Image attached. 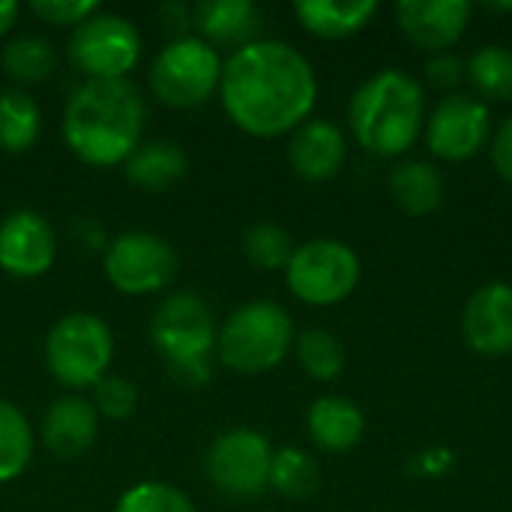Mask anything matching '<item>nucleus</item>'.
<instances>
[{
    "label": "nucleus",
    "mask_w": 512,
    "mask_h": 512,
    "mask_svg": "<svg viewBox=\"0 0 512 512\" xmlns=\"http://www.w3.org/2000/svg\"><path fill=\"white\" fill-rule=\"evenodd\" d=\"M219 99L246 135L279 138L309 120L318 75L300 48L282 39H255L225 60Z\"/></svg>",
    "instance_id": "f257e3e1"
},
{
    "label": "nucleus",
    "mask_w": 512,
    "mask_h": 512,
    "mask_svg": "<svg viewBox=\"0 0 512 512\" xmlns=\"http://www.w3.org/2000/svg\"><path fill=\"white\" fill-rule=\"evenodd\" d=\"M144 114L132 81H84L63 108V141L84 165L114 168L141 144Z\"/></svg>",
    "instance_id": "f03ea898"
},
{
    "label": "nucleus",
    "mask_w": 512,
    "mask_h": 512,
    "mask_svg": "<svg viewBox=\"0 0 512 512\" xmlns=\"http://www.w3.org/2000/svg\"><path fill=\"white\" fill-rule=\"evenodd\" d=\"M354 138L375 156H399L411 150L426 129V96L414 75L381 69L366 78L348 105Z\"/></svg>",
    "instance_id": "7ed1b4c3"
},
{
    "label": "nucleus",
    "mask_w": 512,
    "mask_h": 512,
    "mask_svg": "<svg viewBox=\"0 0 512 512\" xmlns=\"http://www.w3.org/2000/svg\"><path fill=\"white\" fill-rule=\"evenodd\" d=\"M294 348V321L273 300H252L234 309L216 333V357L240 375L276 369Z\"/></svg>",
    "instance_id": "20e7f679"
},
{
    "label": "nucleus",
    "mask_w": 512,
    "mask_h": 512,
    "mask_svg": "<svg viewBox=\"0 0 512 512\" xmlns=\"http://www.w3.org/2000/svg\"><path fill=\"white\" fill-rule=\"evenodd\" d=\"M114 336L108 324L90 312L60 318L45 339V366L66 390L96 387L111 366Z\"/></svg>",
    "instance_id": "39448f33"
},
{
    "label": "nucleus",
    "mask_w": 512,
    "mask_h": 512,
    "mask_svg": "<svg viewBox=\"0 0 512 512\" xmlns=\"http://www.w3.org/2000/svg\"><path fill=\"white\" fill-rule=\"evenodd\" d=\"M222 66L219 48L201 36L171 39L150 66V90L162 105L198 108L219 93Z\"/></svg>",
    "instance_id": "423d86ee"
},
{
    "label": "nucleus",
    "mask_w": 512,
    "mask_h": 512,
    "mask_svg": "<svg viewBox=\"0 0 512 512\" xmlns=\"http://www.w3.org/2000/svg\"><path fill=\"white\" fill-rule=\"evenodd\" d=\"M285 282L291 294L309 306H336L348 300L360 282L357 252L333 237H315L294 249Z\"/></svg>",
    "instance_id": "0eeeda50"
},
{
    "label": "nucleus",
    "mask_w": 512,
    "mask_h": 512,
    "mask_svg": "<svg viewBox=\"0 0 512 512\" xmlns=\"http://www.w3.org/2000/svg\"><path fill=\"white\" fill-rule=\"evenodd\" d=\"M69 60L87 81H120L141 60V33L129 18L99 9L72 30Z\"/></svg>",
    "instance_id": "6e6552de"
},
{
    "label": "nucleus",
    "mask_w": 512,
    "mask_h": 512,
    "mask_svg": "<svg viewBox=\"0 0 512 512\" xmlns=\"http://www.w3.org/2000/svg\"><path fill=\"white\" fill-rule=\"evenodd\" d=\"M105 279L114 291L144 297L168 288L177 276L174 246L150 231H126L105 246Z\"/></svg>",
    "instance_id": "1a4fd4ad"
},
{
    "label": "nucleus",
    "mask_w": 512,
    "mask_h": 512,
    "mask_svg": "<svg viewBox=\"0 0 512 512\" xmlns=\"http://www.w3.org/2000/svg\"><path fill=\"white\" fill-rule=\"evenodd\" d=\"M273 447L255 429H228L207 450V477L228 498H255L270 486Z\"/></svg>",
    "instance_id": "9d476101"
},
{
    "label": "nucleus",
    "mask_w": 512,
    "mask_h": 512,
    "mask_svg": "<svg viewBox=\"0 0 512 512\" xmlns=\"http://www.w3.org/2000/svg\"><path fill=\"white\" fill-rule=\"evenodd\" d=\"M216 321L204 297L180 291L171 294L153 318V342L165 363L177 360H213Z\"/></svg>",
    "instance_id": "9b49d317"
},
{
    "label": "nucleus",
    "mask_w": 512,
    "mask_h": 512,
    "mask_svg": "<svg viewBox=\"0 0 512 512\" xmlns=\"http://www.w3.org/2000/svg\"><path fill=\"white\" fill-rule=\"evenodd\" d=\"M492 135V117L483 99L468 93L444 96L426 120V144L444 162L477 156Z\"/></svg>",
    "instance_id": "f8f14e48"
},
{
    "label": "nucleus",
    "mask_w": 512,
    "mask_h": 512,
    "mask_svg": "<svg viewBox=\"0 0 512 512\" xmlns=\"http://www.w3.org/2000/svg\"><path fill=\"white\" fill-rule=\"evenodd\" d=\"M57 237L36 210H15L0 222V270L15 279H36L54 267Z\"/></svg>",
    "instance_id": "ddd939ff"
},
{
    "label": "nucleus",
    "mask_w": 512,
    "mask_h": 512,
    "mask_svg": "<svg viewBox=\"0 0 512 512\" xmlns=\"http://www.w3.org/2000/svg\"><path fill=\"white\" fill-rule=\"evenodd\" d=\"M465 342L483 357H504L512 351V285L489 282L474 291L465 306Z\"/></svg>",
    "instance_id": "4468645a"
},
{
    "label": "nucleus",
    "mask_w": 512,
    "mask_h": 512,
    "mask_svg": "<svg viewBox=\"0 0 512 512\" xmlns=\"http://www.w3.org/2000/svg\"><path fill=\"white\" fill-rule=\"evenodd\" d=\"M399 27L423 51H450L471 21V3L465 0H402L396 6Z\"/></svg>",
    "instance_id": "2eb2a0df"
},
{
    "label": "nucleus",
    "mask_w": 512,
    "mask_h": 512,
    "mask_svg": "<svg viewBox=\"0 0 512 512\" xmlns=\"http://www.w3.org/2000/svg\"><path fill=\"white\" fill-rule=\"evenodd\" d=\"M348 156L345 132L330 120H306L294 129L288 144V162L303 180H330L339 174Z\"/></svg>",
    "instance_id": "dca6fc26"
},
{
    "label": "nucleus",
    "mask_w": 512,
    "mask_h": 512,
    "mask_svg": "<svg viewBox=\"0 0 512 512\" xmlns=\"http://www.w3.org/2000/svg\"><path fill=\"white\" fill-rule=\"evenodd\" d=\"M99 435V414L90 399L84 396H60L51 402L42 420V441L57 459H78L84 456Z\"/></svg>",
    "instance_id": "f3484780"
},
{
    "label": "nucleus",
    "mask_w": 512,
    "mask_h": 512,
    "mask_svg": "<svg viewBox=\"0 0 512 512\" xmlns=\"http://www.w3.org/2000/svg\"><path fill=\"white\" fill-rule=\"evenodd\" d=\"M192 21L201 30V39L213 48H243L261 33V9L252 0H204L192 9Z\"/></svg>",
    "instance_id": "a211bd4d"
},
{
    "label": "nucleus",
    "mask_w": 512,
    "mask_h": 512,
    "mask_svg": "<svg viewBox=\"0 0 512 512\" xmlns=\"http://www.w3.org/2000/svg\"><path fill=\"white\" fill-rule=\"evenodd\" d=\"M306 429H309V438L315 441V447H321L327 453H345L360 444L366 417L357 408V402H351L345 396H321L312 402V408L306 414Z\"/></svg>",
    "instance_id": "6ab92c4d"
},
{
    "label": "nucleus",
    "mask_w": 512,
    "mask_h": 512,
    "mask_svg": "<svg viewBox=\"0 0 512 512\" xmlns=\"http://www.w3.org/2000/svg\"><path fill=\"white\" fill-rule=\"evenodd\" d=\"M378 12L375 0H300L294 3V15L300 24L324 39H342L363 30Z\"/></svg>",
    "instance_id": "aec40b11"
},
{
    "label": "nucleus",
    "mask_w": 512,
    "mask_h": 512,
    "mask_svg": "<svg viewBox=\"0 0 512 512\" xmlns=\"http://www.w3.org/2000/svg\"><path fill=\"white\" fill-rule=\"evenodd\" d=\"M123 165H126V180L144 192H165L174 183H180L189 171L186 153L171 141L138 144Z\"/></svg>",
    "instance_id": "412c9836"
},
{
    "label": "nucleus",
    "mask_w": 512,
    "mask_h": 512,
    "mask_svg": "<svg viewBox=\"0 0 512 512\" xmlns=\"http://www.w3.org/2000/svg\"><path fill=\"white\" fill-rule=\"evenodd\" d=\"M390 192L396 204L411 216H426L441 207L444 201V174L423 159H408L393 168Z\"/></svg>",
    "instance_id": "4be33fe9"
},
{
    "label": "nucleus",
    "mask_w": 512,
    "mask_h": 512,
    "mask_svg": "<svg viewBox=\"0 0 512 512\" xmlns=\"http://www.w3.org/2000/svg\"><path fill=\"white\" fill-rule=\"evenodd\" d=\"M42 132L39 105L24 90H3L0 93V150L24 153L36 144Z\"/></svg>",
    "instance_id": "5701e85b"
},
{
    "label": "nucleus",
    "mask_w": 512,
    "mask_h": 512,
    "mask_svg": "<svg viewBox=\"0 0 512 512\" xmlns=\"http://www.w3.org/2000/svg\"><path fill=\"white\" fill-rule=\"evenodd\" d=\"M33 459V429L18 405L0 399V483H12Z\"/></svg>",
    "instance_id": "b1692460"
},
{
    "label": "nucleus",
    "mask_w": 512,
    "mask_h": 512,
    "mask_svg": "<svg viewBox=\"0 0 512 512\" xmlns=\"http://www.w3.org/2000/svg\"><path fill=\"white\" fill-rule=\"evenodd\" d=\"M318 462L300 450V447H282L273 450V462H270V489H276L285 498L303 501L318 489Z\"/></svg>",
    "instance_id": "393cba45"
},
{
    "label": "nucleus",
    "mask_w": 512,
    "mask_h": 512,
    "mask_svg": "<svg viewBox=\"0 0 512 512\" xmlns=\"http://www.w3.org/2000/svg\"><path fill=\"white\" fill-rule=\"evenodd\" d=\"M465 75L477 93L489 99H512V51L507 45H483L465 63Z\"/></svg>",
    "instance_id": "a878e982"
},
{
    "label": "nucleus",
    "mask_w": 512,
    "mask_h": 512,
    "mask_svg": "<svg viewBox=\"0 0 512 512\" xmlns=\"http://www.w3.org/2000/svg\"><path fill=\"white\" fill-rule=\"evenodd\" d=\"M3 69L21 84H39L57 69V57L48 39L18 36L3 48Z\"/></svg>",
    "instance_id": "bb28decb"
},
{
    "label": "nucleus",
    "mask_w": 512,
    "mask_h": 512,
    "mask_svg": "<svg viewBox=\"0 0 512 512\" xmlns=\"http://www.w3.org/2000/svg\"><path fill=\"white\" fill-rule=\"evenodd\" d=\"M297 360L309 378L333 381L345 369V348L330 330L312 327V330H303L297 336Z\"/></svg>",
    "instance_id": "cd10ccee"
},
{
    "label": "nucleus",
    "mask_w": 512,
    "mask_h": 512,
    "mask_svg": "<svg viewBox=\"0 0 512 512\" xmlns=\"http://www.w3.org/2000/svg\"><path fill=\"white\" fill-rule=\"evenodd\" d=\"M294 240L282 225L258 222L243 237V252L258 270H285L294 255Z\"/></svg>",
    "instance_id": "c85d7f7f"
},
{
    "label": "nucleus",
    "mask_w": 512,
    "mask_h": 512,
    "mask_svg": "<svg viewBox=\"0 0 512 512\" xmlns=\"http://www.w3.org/2000/svg\"><path fill=\"white\" fill-rule=\"evenodd\" d=\"M114 512H198L195 504L189 501L186 492H180L177 486L150 480V483H138L132 489H126L117 501Z\"/></svg>",
    "instance_id": "c756f323"
},
{
    "label": "nucleus",
    "mask_w": 512,
    "mask_h": 512,
    "mask_svg": "<svg viewBox=\"0 0 512 512\" xmlns=\"http://www.w3.org/2000/svg\"><path fill=\"white\" fill-rule=\"evenodd\" d=\"M93 408L99 417L108 420H129L138 408V390L129 378L120 375H105L93 387Z\"/></svg>",
    "instance_id": "7c9ffc66"
},
{
    "label": "nucleus",
    "mask_w": 512,
    "mask_h": 512,
    "mask_svg": "<svg viewBox=\"0 0 512 512\" xmlns=\"http://www.w3.org/2000/svg\"><path fill=\"white\" fill-rule=\"evenodd\" d=\"M33 15L45 24L54 27H78L81 21H87L90 15L99 12L96 0H33L30 3Z\"/></svg>",
    "instance_id": "2f4dec72"
},
{
    "label": "nucleus",
    "mask_w": 512,
    "mask_h": 512,
    "mask_svg": "<svg viewBox=\"0 0 512 512\" xmlns=\"http://www.w3.org/2000/svg\"><path fill=\"white\" fill-rule=\"evenodd\" d=\"M426 78H429L435 87L450 90V87H456V84L465 78V60H462L459 54H453V51H438V54H432L429 63H426Z\"/></svg>",
    "instance_id": "473e14b6"
},
{
    "label": "nucleus",
    "mask_w": 512,
    "mask_h": 512,
    "mask_svg": "<svg viewBox=\"0 0 512 512\" xmlns=\"http://www.w3.org/2000/svg\"><path fill=\"white\" fill-rule=\"evenodd\" d=\"M168 372L180 387H204L210 381L213 360H177L168 363Z\"/></svg>",
    "instance_id": "72a5a7b5"
},
{
    "label": "nucleus",
    "mask_w": 512,
    "mask_h": 512,
    "mask_svg": "<svg viewBox=\"0 0 512 512\" xmlns=\"http://www.w3.org/2000/svg\"><path fill=\"white\" fill-rule=\"evenodd\" d=\"M492 165L504 180L512 183V114L498 126L492 138Z\"/></svg>",
    "instance_id": "f704fd0d"
},
{
    "label": "nucleus",
    "mask_w": 512,
    "mask_h": 512,
    "mask_svg": "<svg viewBox=\"0 0 512 512\" xmlns=\"http://www.w3.org/2000/svg\"><path fill=\"white\" fill-rule=\"evenodd\" d=\"M159 21H162V27L168 30H174L177 36L174 39H183V36H189L186 33V24L192 21V9H186V6H180V3H165L162 9H159Z\"/></svg>",
    "instance_id": "c9c22d12"
},
{
    "label": "nucleus",
    "mask_w": 512,
    "mask_h": 512,
    "mask_svg": "<svg viewBox=\"0 0 512 512\" xmlns=\"http://www.w3.org/2000/svg\"><path fill=\"white\" fill-rule=\"evenodd\" d=\"M75 237H81V243H84L87 249H102V246H105L102 228H99L96 222H90V219H81V222L75 225Z\"/></svg>",
    "instance_id": "e433bc0d"
},
{
    "label": "nucleus",
    "mask_w": 512,
    "mask_h": 512,
    "mask_svg": "<svg viewBox=\"0 0 512 512\" xmlns=\"http://www.w3.org/2000/svg\"><path fill=\"white\" fill-rule=\"evenodd\" d=\"M18 21V3L12 0H0V39L12 30V24Z\"/></svg>",
    "instance_id": "4c0bfd02"
}]
</instances>
